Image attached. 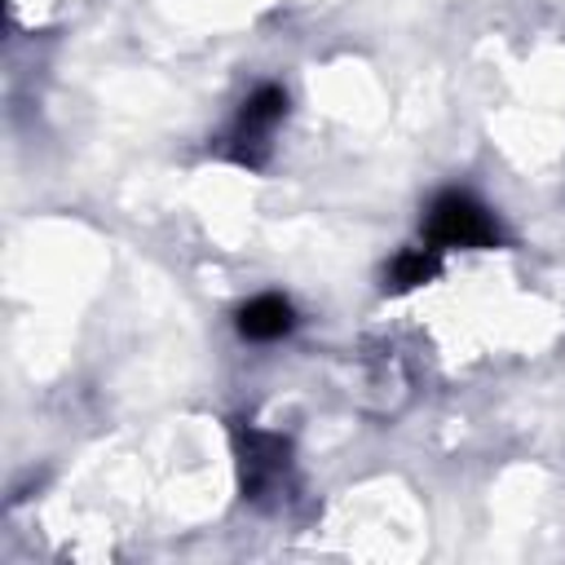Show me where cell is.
<instances>
[{
	"label": "cell",
	"mask_w": 565,
	"mask_h": 565,
	"mask_svg": "<svg viewBox=\"0 0 565 565\" xmlns=\"http://www.w3.org/2000/svg\"><path fill=\"white\" fill-rule=\"evenodd\" d=\"M424 238L433 252H450V247H494L499 243V225L490 216L486 203H477L463 190H446L428 203L424 216Z\"/></svg>",
	"instance_id": "cell-1"
},
{
	"label": "cell",
	"mask_w": 565,
	"mask_h": 565,
	"mask_svg": "<svg viewBox=\"0 0 565 565\" xmlns=\"http://www.w3.org/2000/svg\"><path fill=\"white\" fill-rule=\"evenodd\" d=\"M282 119H287V93L278 84H260L238 106V119L230 128V154L238 163H260V154H265V146Z\"/></svg>",
	"instance_id": "cell-2"
},
{
	"label": "cell",
	"mask_w": 565,
	"mask_h": 565,
	"mask_svg": "<svg viewBox=\"0 0 565 565\" xmlns=\"http://www.w3.org/2000/svg\"><path fill=\"white\" fill-rule=\"evenodd\" d=\"M282 481H287V441L274 437V433L247 428V441H243V490H247V499H265Z\"/></svg>",
	"instance_id": "cell-3"
},
{
	"label": "cell",
	"mask_w": 565,
	"mask_h": 565,
	"mask_svg": "<svg viewBox=\"0 0 565 565\" xmlns=\"http://www.w3.org/2000/svg\"><path fill=\"white\" fill-rule=\"evenodd\" d=\"M296 327V309L291 300L265 291V296H252L243 309H238V331L256 344H269V340H282L287 331Z\"/></svg>",
	"instance_id": "cell-4"
},
{
	"label": "cell",
	"mask_w": 565,
	"mask_h": 565,
	"mask_svg": "<svg viewBox=\"0 0 565 565\" xmlns=\"http://www.w3.org/2000/svg\"><path fill=\"white\" fill-rule=\"evenodd\" d=\"M437 274V252L424 243V247H406L393 265H388V282H393V291H406V287H419L424 278H433Z\"/></svg>",
	"instance_id": "cell-5"
}]
</instances>
